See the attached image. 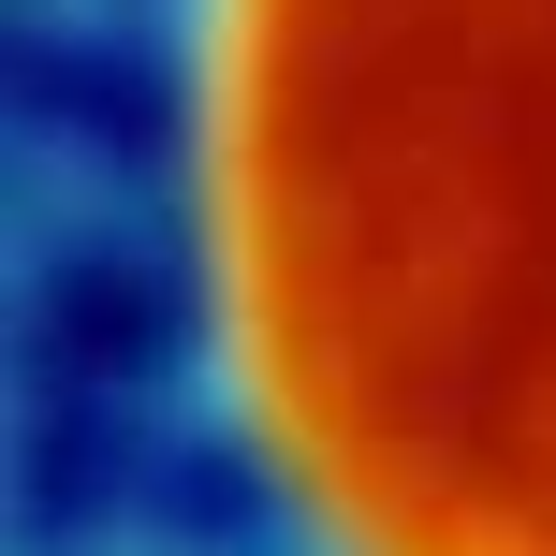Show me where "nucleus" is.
<instances>
[{"instance_id":"nucleus-1","label":"nucleus","mask_w":556,"mask_h":556,"mask_svg":"<svg viewBox=\"0 0 556 556\" xmlns=\"http://www.w3.org/2000/svg\"><path fill=\"white\" fill-rule=\"evenodd\" d=\"M205 278L323 556H556V0H205Z\"/></svg>"}]
</instances>
